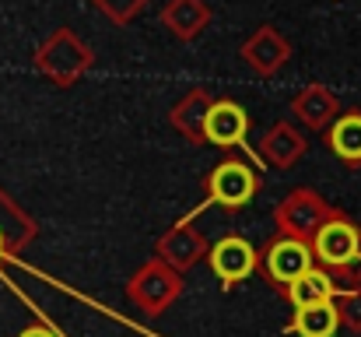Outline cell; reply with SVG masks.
<instances>
[{
  "label": "cell",
  "instance_id": "8",
  "mask_svg": "<svg viewBox=\"0 0 361 337\" xmlns=\"http://www.w3.org/2000/svg\"><path fill=\"white\" fill-rule=\"evenodd\" d=\"M330 148L337 158L344 162H358L361 158V116H344L337 119V126L330 130Z\"/></svg>",
  "mask_w": 361,
  "mask_h": 337
},
{
  "label": "cell",
  "instance_id": "5",
  "mask_svg": "<svg viewBox=\"0 0 361 337\" xmlns=\"http://www.w3.org/2000/svg\"><path fill=\"white\" fill-rule=\"evenodd\" d=\"M245 126H249V119L239 102H214L204 116V134L214 144H239L245 137Z\"/></svg>",
  "mask_w": 361,
  "mask_h": 337
},
{
  "label": "cell",
  "instance_id": "1",
  "mask_svg": "<svg viewBox=\"0 0 361 337\" xmlns=\"http://www.w3.org/2000/svg\"><path fill=\"white\" fill-rule=\"evenodd\" d=\"M312 256H316V253H312L309 242H302V239H295V235H284V239H277V242L267 246L263 267H267V274H270L274 281L295 285L305 271H312Z\"/></svg>",
  "mask_w": 361,
  "mask_h": 337
},
{
  "label": "cell",
  "instance_id": "4",
  "mask_svg": "<svg viewBox=\"0 0 361 337\" xmlns=\"http://www.w3.org/2000/svg\"><path fill=\"white\" fill-rule=\"evenodd\" d=\"M358 246H361L358 232H355V225L348 222H326L319 225V232H316V256L323 264L344 267V264H351L358 256Z\"/></svg>",
  "mask_w": 361,
  "mask_h": 337
},
{
  "label": "cell",
  "instance_id": "3",
  "mask_svg": "<svg viewBox=\"0 0 361 337\" xmlns=\"http://www.w3.org/2000/svg\"><path fill=\"white\" fill-rule=\"evenodd\" d=\"M211 267L225 285H235L242 278H249L256 271V249L252 242H245L242 235H225L221 242H214L211 249Z\"/></svg>",
  "mask_w": 361,
  "mask_h": 337
},
{
  "label": "cell",
  "instance_id": "6",
  "mask_svg": "<svg viewBox=\"0 0 361 337\" xmlns=\"http://www.w3.org/2000/svg\"><path fill=\"white\" fill-rule=\"evenodd\" d=\"M334 295V285H330V274L323 271H305L295 285H288V299L295 302V309H309V306H319V302H330Z\"/></svg>",
  "mask_w": 361,
  "mask_h": 337
},
{
  "label": "cell",
  "instance_id": "7",
  "mask_svg": "<svg viewBox=\"0 0 361 337\" xmlns=\"http://www.w3.org/2000/svg\"><path fill=\"white\" fill-rule=\"evenodd\" d=\"M337 324H341V317H337L334 302H319V306L298 309V313H295L291 331H295V334H302V337H334Z\"/></svg>",
  "mask_w": 361,
  "mask_h": 337
},
{
  "label": "cell",
  "instance_id": "10",
  "mask_svg": "<svg viewBox=\"0 0 361 337\" xmlns=\"http://www.w3.org/2000/svg\"><path fill=\"white\" fill-rule=\"evenodd\" d=\"M0 253H4V235H0Z\"/></svg>",
  "mask_w": 361,
  "mask_h": 337
},
{
  "label": "cell",
  "instance_id": "2",
  "mask_svg": "<svg viewBox=\"0 0 361 337\" xmlns=\"http://www.w3.org/2000/svg\"><path fill=\"white\" fill-rule=\"evenodd\" d=\"M207 190H211V197H214L218 204L242 208V204H249L252 194H256V176H252V169L242 165V162H221V165L211 172Z\"/></svg>",
  "mask_w": 361,
  "mask_h": 337
},
{
  "label": "cell",
  "instance_id": "9",
  "mask_svg": "<svg viewBox=\"0 0 361 337\" xmlns=\"http://www.w3.org/2000/svg\"><path fill=\"white\" fill-rule=\"evenodd\" d=\"M21 337H53L49 331H42V327H32V331H25Z\"/></svg>",
  "mask_w": 361,
  "mask_h": 337
}]
</instances>
